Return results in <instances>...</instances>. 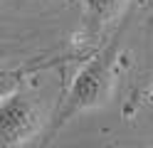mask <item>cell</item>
<instances>
[{
  "mask_svg": "<svg viewBox=\"0 0 153 148\" xmlns=\"http://www.w3.org/2000/svg\"><path fill=\"white\" fill-rule=\"evenodd\" d=\"M128 0H84V20L89 32H101L106 25L116 22L123 15Z\"/></svg>",
  "mask_w": 153,
  "mask_h": 148,
  "instance_id": "3",
  "label": "cell"
},
{
  "mask_svg": "<svg viewBox=\"0 0 153 148\" xmlns=\"http://www.w3.org/2000/svg\"><path fill=\"white\" fill-rule=\"evenodd\" d=\"M123 30H126V20L121 22L119 32L74 74L67 94L62 96L54 116L50 118L47 136H54L67 121H72L76 114L97 109V106H104L111 99L114 86H116V64H119V54H121Z\"/></svg>",
  "mask_w": 153,
  "mask_h": 148,
  "instance_id": "1",
  "label": "cell"
},
{
  "mask_svg": "<svg viewBox=\"0 0 153 148\" xmlns=\"http://www.w3.org/2000/svg\"><path fill=\"white\" fill-rule=\"evenodd\" d=\"M42 116L32 101L22 99L20 94H7L0 104V143L5 148L25 146L40 133Z\"/></svg>",
  "mask_w": 153,
  "mask_h": 148,
  "instance_id": "2",
  "label": "cell"
}]
</instances>
